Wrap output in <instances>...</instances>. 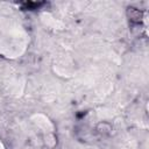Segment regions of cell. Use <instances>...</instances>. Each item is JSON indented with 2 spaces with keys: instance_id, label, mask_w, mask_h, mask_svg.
I'll return each mask as SVG.
<instances>
[{
  "instance_id": "1",
  "label": "cell",
  "mask_w": 149,
  "mask_h": 149,
  "mask_svg": "<svg viewBox=\"0 0 149 149\" xmlns=\"http://www.w3.org/2000/svg\"><path fill=\"white\" fill-rule=\"evenodd\" d=\"M33 122L43 132L45 133H52L54 130V125L51 123V121L43 114H35L33 116Z\"/></svg>"
},
{
  "instance_id": "2",
  "label": "cell",
  "mask_w": 149,
  "mask_h": 149,
  "mask_svg": "<svg viewBox=\"0 0 149 149\" xmlns=\"http://www.w3.org/2000/svg\"><path fill=\"white\" fill-rule=\"evenodd\" d=\"M0 149H6V147H5V144L2 143V141L0 140Z\"/></svg>"
}]
</instances>
